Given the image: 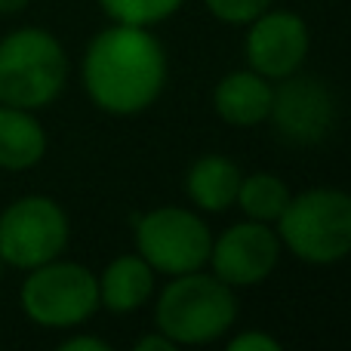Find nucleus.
I'll use <instances>...</instances> for the list:
<instances>
[{
    "label": "nucleus",
    "mask_w": 351,
    "mask_h": 351,
    "mask_svg": "<svg viewBox=\"0 0 351 351\" xmlns=\"http://www.w3.org/2000/svg\"><path fill=\"white\" fill-rule=\"evenodd\" d=\"M167 84V53L142 25L114 22L90 40L84 56V90L108 114H139L158 102Z\"/></svg>",
    "instance_id": "f257e3e1"
},
{
    "label": "nucleus",
    "mask_w": 351,
    "mask_h": 351,
    "mask_svg": "<svg viewBox=\"0 0 351 351\" xmlns=\"http://www.w3.org/2000/svg\"><path fill=\"white\" fill-rule=\"evenodd\" d=\"M68 56L47 28H16L0 40V105L40 111L62 96Z\"/></svg>",
    "instance_id": "f03ea898"
},
{
    "label": "nucleus",
    "mask_w": 351,
    "mask_h": 351,
    "mask_svg": "<svg viewBox=\"0 0 351 351\" xmlns=\"http://www.w3.org/2000/svg\"><path fill=\"white\" fill-rule=\"evenodd\" d=\"M237 299L225 280L216 274L188 271L176 274L160 290L154 305V321L176 346H206L234 327Z\"/></svg>",
    "instance_id": "7ed1b4c3"
},
{
    "label": "nucleus",
    "mask_w": 351,
    "mask_h": 351,
    "mask_svg": "<svg viewBox=\"0 0 351 351\" xmlns=\"http://www.w3.org/2000/svg\"><path fill=\"white\" fill-rule=\"evenodd\" d=\"M278 237L296 259L333 265L351 253V194L342 188H308L287 200Z\"/></svg>",
    "instance_id": "20e7f679"
},
{
    "label": "nucleus",
    "mask_w": 351,
    "mask_h": 351,
    "mask_svg": "<svg viewBox=\"0 0 351 351\" xmlns=\"http://www.w3.org/2000/svg\"><path fill=\"white\" fill-rule=\"evenodd\" d=\"M19 302L37 327L65 330L77 327L99 308V280L80 262L53 259L31 268L22 280Z\"/></svg>",
    "instance_id": "39448f33"
},
{
    "label": "nucleus",
    "mask_w": 351,
    "mask_h": 351,
    "mask_svg": "<svg viewBox=\"0 0 351 351\" xmlns=\"http://www.w3.org/2000/svg\"><path fill=\"white\" fill-rule=\"evenodd\" d=\"M71 225L59 200L47 194H25L0 213V259L3 265L31 268L65 253Z\"/></svg>",
    "instance_id": "423d86ee"
},
{
    "label": "nucleus",
    "mask_w": 351,
    "mask_h": 351,
    "mask_svg": "<svg viewBox=\"0 0 351 351\" xmlns=\"http://www.w3.org/2000/svg\"><path fill=\"white\" fill-rule=\"evenodd\" d=\"M136 250L160 274L200 271L210 262L213 234L206 222L182 206H158L136 222Z\"/></svg>",
    "instance_id": "0eeeda50"
},
{
    "label": "nucleus",
    "mask_w": 351,
    "mask_h": 351,
    "mask_svg": "<svg viewBox=\"0 0 351 351\" xmlns=\"http://www.w3.org/2000/svg\"><path fill=\"white\" fill-rule=\"evenodd\" d=\"M247 62L268 80H284L302 68L311 47L308 25L290 10H265L250 22Z\"/></svg>",
    "instance_id": "6e6552de"
},
{
    "label": "nucleus",
    "mask_w": 351,
    "mask_h": 351,
    "mask_svg": "<svg viewBox=\"0 0 351 351\" xmlns=\"http://www.w3.org/2000/svg\"><path fill=\"white\" fill-rule=\"evenodd\" d=\"M280 256V237L268 222H237L213 241L210 265L219 280L228 287H253L262 284L274 271Z\"/></svg>",
    "instance_id": "1a4fd4ad"
},
{
    "label": "nucleus",
    "mask_w": 351,
    "mask_h": 351,
    "mask_svg": "<svg viewBox=\"0 0 351 351\" xmlns=\"http://www.w3.org/2000/svg\"><path fill=\"white\" fill-rule=\"evenodd\" d=\"M268 121L274 123L280 139L293 145H315L330 133L336 121L333 93L315 77H284L274 90Z\"/></svg>",
    "instance_id": "9d476101"
},
{
    "label": "nucleus",
    "mask_w": 351,
    "mask_h": 351,
    "mask_svg": "<svg viewBox=\"0 0 351 351\" xmlns=\"http://www.w3.org/2000/svg\"><path fill=\"white\" fill-rule=\"evenodd\" d=\"M274 86L259 71H231L213 90V108L231 127H256L268 121Z\"/></svg>",
    "instance_id": "9b49d317"
},
{
    "label": "nucleus",
    "mask_w": 351,
    "mask_h": 351,
    "mask_svg": "<svg viewBox=\"0 0 351 351\" xmlns=\"http://www.w3.org/2000/svg\"><path fill=\"white\" fill-rule=\"evenodd\" d=\"M154 268L142 256H117L99 274V305L114 315H130L154 296Z\"/></svg>",
    "instance_id": "f8f14e48"
},
{
    "label": "nucleus",
    "mask_w": 351,
    "mask_h": 351,
    "mask_svg": "<svg viewBox=\"0 0 351 351\" xmlns=\"http://www.w3.org/2000/svg\"><path fill=\"white\" fill-rule=\"evenodd\" d=\"M43 154H47V133L34 111L0 105V170H31L43 160Z\"/></svg>",
    "instance_id": "ddd939ff"
},
{
    "label": "nucleus",
    "mask_w": 351,
    "mask_h": 351,
    "mask_svg": "<svg viewBox=\"0 0 351 351\" xmlns=\"http://www.w3.org/2000/svg\"><path fill=\"white\" fill-rule=\"evenodd\" d=\"M237 188H241V170L225 154H204L185 176L188 197L206 213H225L234 206Z\"/></svg>",
    "instance_id": "4468645a"
},
{
    "label": "nucleus",
    "mask_w": 351,
    "mask_h": 351,
    "mask_svg": "<svg viewBox=\"0 0 351 351\" xmlns=\"http://www.w3.org/2000/svg\"><path fill=\"white\" fill-rule=\"evenodd\" d=\"M287 200H290V188L278 179L274 173H253L241 176V188H237L234 204L256 222H278L284 213Z\"/></svg>",
    "instance_id": "2eb2a0df"
},
{
    "label": "nucleus",
    "mask_w": 351,
    "mask_h": 351,
    "mask_svg": "<svg viewBox=\"0 0 351 351\" xmlns=\"http://www.w3.org/2000/svg\"><path fill=\"white\" fill-rule=\"evenodd\" d=\"M185 0H99V6L105 10V16L111 22H123V25H152L170 19Z\"/></svg>",
    "instance_id": "dca6fc26"
},
{
    "label": "nucleus",
    "mask_w": 351,
    "mask_h": 351,
    "mask_svg": "<svg viewBox=\"0 0 351 351\" xmlns=\"http://www.w3.org/2000/svg\"><path fill=\"white\" fill-rule=\"evenodd\" d=\"M274 0H206V10L228 25H250L256 16L271 10Z\"/></svg>",
    "instance_id": "f3484780"
},
{
    "label": "nucleus",
    "mask_w": 351,
    "mask_h": 351,
    "mask_svg": "<svg viewBox=\"0 0 351 351\" xmlns=\"http://www.w3.org/2000/svg\"><path fill=\"white\" fill-rule=\"evenodd\" d=\"M278 348H280L278 339H271L268 333H256V330L234 336L228 342V351H278Z\"/></svg>",
    "instance_id": "a211bd4d"
},
{
    "label": "nucleus",
    "mask_w": 351,
    "mask_h": 351,
    "mask_svg": "<svg viewBox=\"0 0 351 351\" xmlns=\"http://www.w3.org/2000/svg\"><path fill=\"white\" fill-rule=\"evenodd\" d=\"M59 348L62 351H108V342L96 339V336H71Z\"/></svg>",
    "instance_id": "6ab92c4d"
},
{
    "label": "nucleus",
    "mask_w": 351,
    "mask_h": 351,
    "mask_svg": "<svg viewBox=\"0 0 351 351\" xmlns=\"http://www.w3.org/2000/svg\"><path fill=\"white\" fill-rule=\"evenodd\" d=\"M136 351H176V342L158 330V333H152V336L136 342Z\"/></svg>",
    "instance_id": "aec40b11"
},
{
    "label": "nucleus",
    "mask_w": 351,
    "mask_h": 351,
    "mask_svg": "<svg viewBox=\"0 0 351 351\" xmlns=\"http://www.w3.org/2000/svg\"><path fill=\"white\" fill-rule=\"evenodd\" d=\"M31 0H0V16H16L28 6Z\"/></svg>",
    "instance_id": "412c9836"
},
{
    "label": "nucleus",
    "mask_w": 351,
    "mask_h": 351,
    "mask_svg": "<svg viewBox=\"0 0 351 351\" xmlns=\"http://www.w3.org/2000/svg\"><path fill=\"white\" fill-rule=\"evenodd\" d=\"M0 278H3V259H0Z\"/></svg>",
    "instance_id": "4be33fe9"
}]
</instances>
